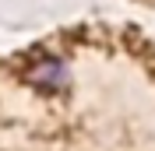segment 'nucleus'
I'll list each match as a JSON object with an SVG mask.
<instances>
[{
  "instance_id": "1",
  "label": "nucleus",
  "mask_w": 155,
  "mask_h": 151,
  "mask_svg": "<svg viewBox=\"0 0 155 151\" xmlns=\"http://www.w3.org/2000/svg\"><path fill=\"white\" fill-rule=\"evenodd\" d=\"M28 81L42 92H57V88L67 85V67L60 63L57 56H46V60H35L28 67Z\"/></svg>"
}]
</instances>
